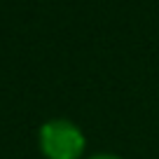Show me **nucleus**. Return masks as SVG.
<instances>
[{
    "label": "nucleus",
    "instance_id": "f257e3e1",
    "mask_svg": "<svg viewBox=\"0 0 159 159\" xmlns=\"http://www.w3.org/2000/svg\"><path fill=\"white\" fill-rule=\"evenodd\" d=\"M40 150L47 159H80L87 140L77 124L70 119H49L40 126Z\"/></svg>",
    "mask_w": 159,
    "mask_h": 159
},
{
    "label": "nucleus",
    "instance_id": "f03ea898",
    "mask_svg": "<svg viewBox=\"0 0 159 159\" xmlns=\"http://www.w3.org/2000/svg\"><path fill=\"white\" fill-rule=\"evenodd\" d=\"M89 159H122V157H117V154H108V152H101V154L89 157Z\"/></svg>",
    "mask_w": 159,
    "mask_h": 159
}]
</instances>
